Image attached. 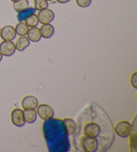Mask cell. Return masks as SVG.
<instances>
[{
  "mask_svg": "<svg viewBox=\"0 0 137 152\" xmlns=\"http://www.w3.org/2000/svg\"><path fill=\"white\" fill-rule=\"evenodd\" d=\"M34 8L38 11H40L44 9L48 8V2L47 0H34Z\"/></svg>",
  "mask_w": 137,
  "mask_h": 152,
  "instance_id": "ffe728a7",
  "label": "cell"
},
{
  "mask_svg": "<svg viewBox=\"0 0 137 152\" xmlns=\"http://www.w3.org/2000/svg\"><path fill=\"white\" fill-rule=\"evenodd\" d=\"M2 58H3V55L1 54V52H0V62H1V61L2 60Z\"/></svg>",
  "mask_w": 137,
  "mask_h": 152,
  "instance_id": "d4e9b609",
  "label": "cell"
},
{
  "mask_svg": "<svg viewBox=\"0 0 137 152\" xmlns=\"http://www.w3.org/2000/svg\"><path fill=\"white\" fill-rule=\"evenodd\" d=\"M130 84L134 88H137V72H134L130 77Z\"/></svg>",
  "mask_w": 137,
  "mask_h": 152,
  "instance_id": "603a6c76",
  "label": "cell"
},
{
  "mask_svg": "<svg viewBox=\"0 0 137 152\" xmlns=\"http://www.w3.org/2000/svg\"><path fill=\"white\" fill-rule=\"evenodd\" d=\"M24 22L26 23V24L30 28L36 27L39 23L38 16H37L36 13L35 14L29 15V16L24 20Z\"/></svg>",
  "mask_w": 137,
  "mask_h": 152,
  "instance_id": "d6986e66",
  "label": "cell"
},
{
  "mask_svg": "<svg viewBox=\"0 0 137 152\" xmlns=\"http://www.w3.org/2000/svg\"><path fill=\"white\" fill-rule=\"evenodd\" d=\"M129 136H130V148L131 151H136V131L134 130V132L131 130V133Z\"/></svg>",
  "mask_w": 137,
  "mask_h": 152,
  "instance_id": "44dd1931",
  "label": "cell"
},
{
  "mask_svg": "<svg viewBox=\"0 0 137 152\" xmlns=\"http://www.w3.org/2000/svg\"><path fill=\"white\" fill-rule=\"evenodd\" d=\"M114 129L116 134L120 137L126 138L130 134L132 125L127 121H120L116 124Z\"/></svg>",
  "mask_w": 137,
  "mask_h": 152,
  "instance_id": "3957f363",
  "label": "cell"
},
{
  "mask_svg": "<svg viewBox=\"0 0 137 152\" xmlns=\"http://www.w3.org/2000/svg\"><path fill=\"white\" fill-rule=\"evenodd\" d=\"M10 1H12V2H14V1H15V0H10Z\"/></svg>",
  "mask_w": 137,
  "mask_h": 152,
  "instance_id": "484cf974",
  "label": "cell"
},
{
  "mask_svg": "<svg viewBox=\"0 0 137 152\" xmlns=\"http://www.w3.org/2000/svg\"><path fill=\"white\" fill-rule=\"evenodd\" d=\"M28 30L29 27L26 24V23L23 22H19L15 27V32H16V34L20 36H23L27 35Z\"/></svg>",
  "mask_w": 137,
  "mask_h": 152,
  "instance_id": "ac0fdd59",
  "label": "cell"
},
{
  "mask_svg": "<svg viewBox=\"0 0 137 152\" xmlns=\"http://www.w3.org/2000/svg\"><path fill=\"white\" fill-rule=\"evenodd\" d=\"M43 133L50 152H67L70 145L63 120L52 117L45 120Z\"/></svg>",
  "mask_w": 137,
  "mask_h": 152,
  "instance_id": "6da1fadb",
  "label": "cell"
},
{
  "mask_svg": "<svg viewBox=\"0 0 137 152\" xmlns=\"http://www.w3.org/2000/svg\"><path fill=\"white\" fill-rule=\"evenodd\" d=\"M48 1H52V0H47Z\"/></svg>",
  "mask_w": 137,
  "mask_h": 152,
  "instance_id": "4316f807",
  "label": "cell"
},
{
  "mask_svg": "<svg viewBox=\"0 0 137 152\" xmlns=\"http://www.w3.org/2000/svg\"><path fill=\"white\" fill-rule=\"evenodd\" d=\"M101 132V128L100 125L96 122L90 121L86 123L83 127L84 136L98 137Z\"/></svg>",
  "mask_w": 137,
  "mask_h": 152,
  "instance_id": "277c9868",
  "label": "cell"
},
{
  "mask_svg": "<svg viewBox=\"0 0 137 152\" xmlns=\"http://www.w3.org/2000/svg\"><path fill=\"white\" fill-rule=\"evenodd\" d=\"M15 46L12 41L4 40L0 43V52L4 56L9 57L15 53Z\"/></svg>",
  "mask_w": 137,
  "mask_h": 152,
  "instance_id": "ba28073f",
  "label": "cell"
},
{
  "mask_svg": "<svg viewBox=\"0 0 137 152\" xmlns=\"http://www.w3.org/2000/svg\"><path fill=\"white\" fill-rule=\"evenodd\" d=\"M0 30H1V28H0Z\"/></svg>",
  "mask_w": 137,
  "mask_h": 152,
  "instance_id": "83f0119b",
  "label": "cell"
},
{
  "mask_svg": "<svg viewBox=\"0 0 137 152\" xmlns=\"http://www.w3.org/2000/svg\"><path fill=\"white\" fill-rule=\"evenodd\" d=\"M38 105V99L33 95L26 96L22 100V107L23 109H36Z\"/></svg>",
  "mask_w": 137,
  "mask_h": 152,
  "instance_id": "30bf717a",
  "label": "cell"
},
{
  "mask_svg": "<svg viewBox=\"0 0 137 152\" xmlns=\"http://www.w3.org/2000/svg\"><path fill=\"white\" fill-rule=\"evenodd\" d=\"M27 36L29 40L32 42H38L42 38L39 28L37 27V26L29 29L27 33Z\"/></svg>",
  "mask_w": 137,
  "mask_h": 152,
  "instance_id": "7c38bea8",
  "label": "cell"
},
{
  "mask_svg": "<svg viewBox=\"0 0 137 152\" xmlns=\"http://www.w3.org/2000/svg\"><path fill=\"white\" fill-rule=\"evenodd\" d=\"M37 16L39 23L42 24H46V23H50L54 20L55 15L52 10L46 8L39 11Z\"/></svg>",
  "mask_w": 137,
  "mask_h": 152,
  "instance_id": "8992f818",
  "label": "cell"
},
{
  "mask_svg": "<svg viewBox=\"0 0 137 152\" xmlns=\"http://www.w3.org/2000/svg\"><path fill=\"white\" fill-rule=\"evenodd\" d=\"M76 3L80 7H87L90 6L92 0H76Z\"/></svg>",
  "mask_w": 137,
  "mask_h": 152,
  "instance_id": "7402d4cb",
  "label": "cell"
},
{
  "mask_svg": "<svg viewBox=\"0 0 137 152\" xmlns=\"http://www.w3.org/2000/svg\"><path fill=\"white\" fill-rule=\"evenodd\" d=\"M36 12V10L34 8V7H29L27 9L18 13L17 15V19L19 21V22H24V20L29 16V15L35 14Z\"/></svg>",
  "mask_w": 137,
  "mask_h": 152,
  "instance_id": "2e32d148",
  "label": "cell"
},
{
  "mask_svg": "<svg viewBox=\"0 0 137 152\" xmlns=\"http://www.w3.org/2000/svg\"><path fill=\"white\" fill-rule=\"evenodd\" d=\"M29 1L28 0H15L13 2V7L15 12L19 13L29 7Z\"/></svg>",
  "mask_w": 137,
  "mask_h": 152,
  "instance_id": "e0dca14e",
  "label": "cell"
},
{
  "mask_svg": "<svg viewBox=\"0 0 137 152\" xmlns=\"http://www.w3.org/2000/svg\"><path fill=\"white\" fill-rule=\"evenodd\" d=\"M37 115L42 120H46L52 118L54 115V111L52 107L48 104L42 103L36 107Z\"/></svg>",
  "mask_w": 137,
  "mask_h": 152,
  "instance_id": "5b68a950",
  "label": "cell"
},
{
  "mask_svg": "<svg viewBox=\"0 0 137 152\" xmlns=\"http://www.w3.org/2000/svg\"><path fill=\"white\" fill-rule=\"evenodd\" d=\"M62 120L64 124L66 129L68 135L74 134L76 132V128H77V125H76L74 120L71 119V118H64Z\"/></svg>",
  "mask_w": 137,
  "mask_h": 152,
  "instance_id": "9a60e30c",
  "label": "cell"
},
{
  "mask_svg": "<svg viewBox=\"0 0 137 152\" xmlns=\"http://www.w3.org/2000/svg\"><path fill=\"white\" fill-rule=\"evenodd\" d=\"M16 35L15 28L12 26L6 25L0 30V36L3 40H14Z\"/></svg>",
  "mask_w": 137,
  "mask_h": 152,
  "instance_id": "9c48e42d",
  "label": "cell"
},
{
  "mask_svg": "<svg viewBox=\"0 0 137 152\" xmlns=\"http://www.w3.org/2000/svg\"><path fill=\"white\" fill-rule=\"evenodd\" d=\"M42 38L45 39L50 38L54 34V28L50 23H46V24H42L39 28Z\"/></svg>",
  "mask_w": 137,
  "mask_h": 152,
  "instance_id": "8fae6325",
  "label": "cell"
},
{
  "mask_svg": "<svg viewBox=\"0 0 137 152\" xmlns=\"http://www.w3.org/2000/svg\"><path fill=\"white\" fill-rule=\"evenodd\" d=\"M23 118L27 124H33L36 121L37 113L35 109H23Z\"/></svg>",
  "mask_w": 137,
  "mask_h": 152,
  "instance_id": "5bb4252c",
  "label": "cell"
},
{
  "mask_svg": "<svg viewBox=\"0 0 137 152\" xmlns=\"http://www.w3.org/2000/svg\"><path fill=\"white\" fill-rule=\"evenodd\" d=\"M80 144L84 151L95 152L99 146V141L98 138L90 136H84L82 138Z\"/></svg>",
  "mask_w": 137,
  "mask_h": 152,
  "instance_id": "7a4b0ae2",
  "label": "cell"
},
{
  "mask_svg": "<svg viewBox=\"0 0 137 152\" xmlns=\"http://www.w3.org/2000/svg\"><path fill=\"white\" fill-rule=\"evenodd\" d=\"M30 41L26 36H20L15 42V49L19 52H22L30 46Z\"/></svg>",
  "mask_w": 137,
  "mask_h": 152,
  "instance_id": "4fadbf2b",
  "label": "cell"
},
{
  "mask_svg": "<svg viewBox=\"0 0 137 152\" xmlns=\"http://www.w3.org/2000/svg\"><path fill=\"white\" fill-rule=\"evenodd\" d=\"M11 120L13 125L17 127H23L25 125V120L23 118V110L20 108H15L12 111Z\"/></svg>",
  "mask_w": 137,
  "mask_h": 152,
  "instance_id": "52a82bcc",
  "label": "cell"
},
{
  "mask_svg": "<svg viewBox=\"0 0 137 152\" xmlns=\"http://www.w3.org/2000/svg\"><path fill=\"white\" fill-rule=\"evenodd\" d=\"M70 1L71 0H56V1L60 4H66Z\"/></svg>",
  "mask_w": 137,
  "mask_h": 152,
  "instance_id": "cb8c5ba5",
  "label": "cell"
}]
</instances>
